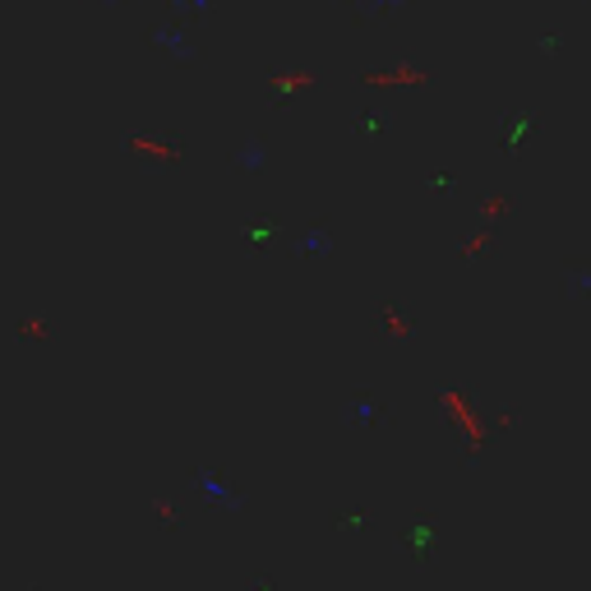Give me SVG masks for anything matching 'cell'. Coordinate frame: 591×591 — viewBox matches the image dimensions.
<instances>
[{
  "mask_svg": "<svg viewBox=\"0 0 591 591\" xmlns=\"http://www.w3.org/2000/svg\"><path fill=\"white\" fill-rule=\"evenodd\" d=\"M190 5H208V0H190Z\"/></svg>",
  "mask_w": 591,
  "mask_h": 591,
  "instance_id": "6da1fadb",
  "label": "cell"
},
{
  "mask_svg": "<svg viewBox=\"0 0 591 591\" xmlns=\"http://www.w3.org/2000/svg\"><path fill=\"white\" fill-rule=\"evenodd\" d=\"M370 5H384V0H370Z\"/></svg>",
  "mask_w": 591,
  "mask_h": 591,
  "instance_id": "7a4b0ae2",
  "label": "cell"
}]
</instances>
